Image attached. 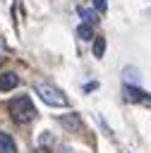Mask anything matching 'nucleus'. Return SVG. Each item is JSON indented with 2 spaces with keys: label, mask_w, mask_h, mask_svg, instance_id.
I'll list each match as a JSON object with an SVG mask.
<instances>
[{
  "label": "nucleus",
  "mask_w": 151,
  "mask_h": 153,
  "mask_svg": "<svg viewBox=\"0 0 151 153\" xmlns=\"http://www.w3.org/2000/svg\"><path fill=\"white\" fill-rule=\"evenodd\" d=\"M5 55V41H2V36H0V57Z\"/></svg>",
  "instance_id": "12"
},
{
  "label": "nucleus",
  "mask_w": 151,
  "mask_h": 153,
  "mask_svg": "<svg viewBox=\"0 0 151 153\" xmlns=\"http://www.w3.org/2000/svg\"><path fill=\"white\" fill-rule=\"evenodd\" d=\"M34 91H36V96H38L46 105H50V108H65V105H67L65 93H62L58 86L48 84V81H36V84H34Z\"/></svg>",
  "instance_id": "2"
},
{
  "label": "nucleus",
  "mask_w": 151,
  "mask_h": 153,
  "mask_svg": "<svg viewBox=\"0 0 151 153\" xmlns=\"http://www.w3.org/2000/svg\"><path fill=\"white\" fill-rule=\"evenodd\" d=\"M122 79H125V84H139V69L137 67H125Z\"/></svg>",
  "instance_id": "8"
},
{
  "label": "nucleus",
  "mask_w": 151,
  "mask_h": 153,
  "mask_svg": "<svg viewBox=\"0 0 151 153\" xmlns=\"http://www.w3.org/2000/svg\"><path fill=\"white\" fill-rule=\"evenodd\" d=\"M7 112H10V117H12L17 124H29V122L36 117V108H34V103H31L29 96H17V98H12V100L7 103Z\"/></svg>",
  "instance_id": "1"
},
{
  "label": "nucleus",
  "mask_w": 151,
  "mask_h": 153,
  "mask_svg": "<svg viewBox=\"0 0 151 153\" xmlns=\"http://www.w3.org/2000/svg\"><path fill=\"white\" fill-rule=\"evenodd\" d=\"M79 17H81V22H86V24H93V22H96V12H93V10H79Z\"/></svg>",
  "instance_id": "10"
},
{
  "label": "nucleus",
  "mask_w": 151,
  "mask_h": 153,
  "mask_svg": "<svg viewBox=\"0 0 151 153\" xmlns=\"http://www.w3.org/2000/svg\"><path fill=\"white\" fill-rule=\"evenodd\" d=\"M125 93H127V100H132V103H144V105H151V96H149L146 91H141V88L132 86V84H125Z\"/></svg>",
  "instance_id": "4"
},
{
  "label": "nucleus",
  "mask_w": 151,
  "mask_h": 153,
  "mask_svg": "<svg viewBox=\"0 0 151 153\" xmlns=\"http://www.w3.org/2000/svg\"><path fill=\"white\" fill-rule=\"evenodd\" d=\"M93 7L101 10V12H105V10H108V2H105V0H93Z\"/></svg>",
  "instance_id": "11"
},
{
  "label": "nucleus",
  "mask_w": 151,
  "mask_h": 153,
  "mask_svg": "<svg viewBox=\"0 0 151 153\" xmlns=\"http://www.w3.org/2000/svg\"><path fill=\"white\" fill-rule=\"evenodd\" d=\"M19 86V76L14 72H2L0 74V91H12Z\"/></svg>",
  "instance_id": "5"
},
{
  "label": "nucleus",
  "mask_w": 151,
  "mask_h": 153,
  "mask_svg": "<svg viewBox=\"0 0 151 153\" xmlns=\"http://www.w3.org/2000/svg\"><path fill=\"white\" fill-rule=\"evenodd\" d=\"M103 53H105V38L98 36V38L93 41V55H96V57H103Z\"/></svg>",
  "instance_id": "9"
},
{
  "label": "nucleus",
  "mask_w": 151,
  "mask_h": 153,
  "mask_svg": "<svg viewBox=\"0 0 151 153\" xmlns=\"http://www.w3.org/2000/svg\"><path fill=\"white\" fill-rule=\"evenodd\" d=\"M58 122H60V124H62V129H65V131H70V134L81 131V115H79V112H65V115H60V117H58Z\"/></svg>",
  "instance_id": "3"
},
{
  "label": "nucleus",
  "mask_w": 151,
  "mask_h": 153,
  "mask_svg": "<svg viewBox=\"0 0 151 153\" xmlns=\"http://www.w3.org/2000/svg\"><path fill=\"white\" fill-rule=\"evenodd\" d=\"M77 36H79V41H91V38H93V24L81 22L79 29H77Z\"/></svg>",
  "instance_id": "7"
},
{
  "label": "nucleus",
  "mask_w": 151,
  "mask_h": 153,
  "mask_svg": "<svg viewBox=\"0 0 151 153\" xmlns=\"http://www.w3.org/2000/svg\"><path fill=\"white\" fill-rule=\"evenodd\" d=\"M0 153H17V143L10 134L0 131Z\"/></svg>",
  "instance_id": "6"
},
{
  "label": "nucleus",
  "mask_w": 151,
  "mask_h": 153,
  "mask_svg": "<svg viewBox=\"0 0 151 153\" xmlns=\"http://www.w3.org/2000/svg\"><path fill=\"white\" fill-rule=\"evenodd\" d=\"M31 153H48V151H46V148H34Z\"/></svg>",
  "instance_id": "13"
}]
</instances>
